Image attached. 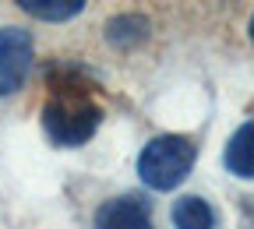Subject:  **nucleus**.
I'll use <instances>...</instances> for the list:
<instances>
[{
    "instance_id": "6e6552de",
    "label": "nucleus",
    "mask_w": 254,
    "mask_h": 229,
    "mask_svg": "<svg viewBox=\"0 0 254 229\" xmlns=\"http://www.w3.org/2000/svg\"><path fill=\"white\" fill-rule=\"evenodd\" d=\"M141 32H145V21L138 18H120L110 25V43H131V39H141Z\"/></svg>"
},
{
    "instance_id": "423d86ee",
    "label": "nucleus",
    "mask_w": 254,
    "mask_h": 229,
    "mask_svg": "<svg viewBox=\"0 0 254 229\" xmlns=\"http://www.w3.org/2000/svg\"><path fill=\"white\" fill-rule=\"evenodd\" d=\"M173 226L177 229H215V212L205 198L187 194L173 205Z\"/></svg>"
},
{
    "instance_id": "7ed1b4c3",
    "label": "nucleus",
    "mask_w": 254,
    "mask_h": 229,
    "mask_svg": "<svg viewBox=\"0 0 254 229\" xmlns=\"http://www.w3.org/2000/svg\"><path fill=\"white\" fill-rule=\"evenodd\" d=\"M32 67V39L21 28H0V95L18 92Z\"/></svg>"
},
{
    "instance_id": "0eeeda50",
    "label": "nucleus",
    "mask_w": 254,
    "mask_h": 229,
    "mask_svg": "<svg viewBox=\"0 0 254 229\" xmlns=\"http://www.w3.org/2000/svg\"><path fill=\"white\" fill-rule=\"evenodd\" d=\"M18 7L39 21H67L85 7V0H18Z\"/></svg>"
},
{
    "instance_id": "39448f33",
    "label": "nucleus",
    "mask_w": 254,
    "mask_h": 229,
    "mask_svg": "<svg viewBox=\"0 0 254 229\" xmlns=\"http://www.w3.org/2000/svg\"><path fill=\"white\" fill-rule=\"evenodd\" d=\"M222 162L233 176L254 180V123H240L237 134L230 138L226 152H222Z\"/></svg>"
},
{
    "instance_id": "f257e3e1",
    "label": "nucleus",
    "mask_w": 254,
    "mask_h": 229,
    "mask_svg": "<svg viewBox=\"0 0 254 229\" xmlns=\"http://www.w3.org/2000/svg\"><path fill=\"white\" fill-rule=\"evenodd\" d=\"M103 123V110L81 88H53L50 103L43 110V127L53 145L60 148H78L85 145Z\"/></svg>"
},
{
    "instance_id": "20e7f679",
    "label": "nucleus",
    "mask_w": 254,
    "mask_h": 229,
    "mask_svg": "<svg viewBox=\"0 0 254 229\" xmlns=\"http://www.w3.org/2000/svg\"><path fill=\"white\" fill-rule=\"evenodd\" d=\"M95 229H152L148 205L138 198H113L95 212Z\"/></svg>"
},
{
    "instance_id": "1a4fd4ad",
    "label": "nucleus",
    "mask_w": 254,
    "mask_h": 229,
    "mask_svg": "<svg viewBox=\"0 0 254 229\" xmlns=\"http://www.w3.org/2000/svg\"><path fill=\"white\" fill-rule=\"evenodd\" d=\"M247 32H251V43H254V18H251V25H247Z\"/></svg>"
},
{
    "instance_id": "f03ea898",
    "label": "nucleus",
    "mask_w": 254,
    "mask_h": 229,
    "mask_svg": "<svg viewBox=\"0 0 254 229\" xmlns=\"http://www.w3.org/2000/svg\"><path fill=\"white\" fill-rule=\"evenodd\" d=\"M198 159V145L187 134H159L138 155V176L152 190H173L187 180Z\"/></svg>"
}]
</instances>
